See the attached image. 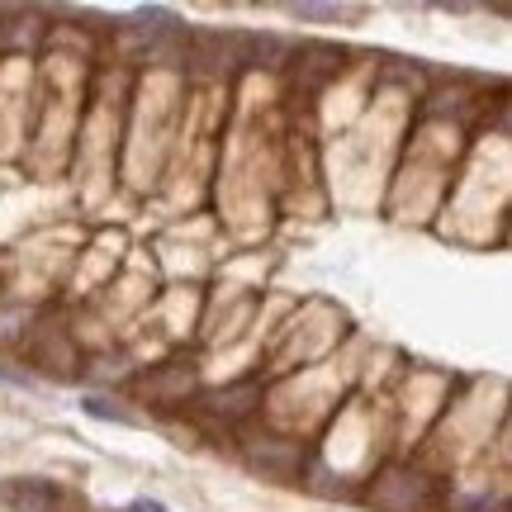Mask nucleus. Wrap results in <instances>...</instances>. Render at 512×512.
I'll return each mask as SVG.
<instances>
[{
    "instance_id": "nucleus-1",
    "label": "nucleus",
    "mask_w": 512,
    "mask_h": 512,
    "mask_svg": "<svg viewBox=\"0 0 512 512\" xmlns=\"http://www.w3.org/2000/svg\"><path fill=\"white\" fill-rule=\"evenodd\" d=\"M5 503L15 512H62L67 508V494L57 484H48V479H15L5 489Z\"/></svg>"
},
{
    "instance_id": "nucleus-2",
    "label": "nucleus",
    "mask_w": 512,
    "mask_h": 512,
    "mask_svg": "<svg viewBox=\"0 0 512 512\" xmlns=\"http://www.w3.org/2000/svg\"><path fill=\"white\" fill-rule=\"evenodd\" d=\"M128 512H166V508H162V503H133Z\"/></svg>"
}]
</instances>
